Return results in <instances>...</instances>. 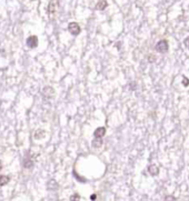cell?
<instances>
[{
  "label": "cell",
  "mask_w": 189,
  "mask_h": 201,
  "mask_svg": "<svg viewBox=\"0 0 189 201\" xmlns=\"http://www.w3.org/2000/svg\"><path fill=\"white\" fill-rule=\"evenodd\" d=\"M42 96H44L45 98H47V99H50L53 97V94H55V90L51 88V87H45L44 89H42Z\"/></svg>",
  "instance_id": "obj_5"
},
{
  "label": "cell",
  "mask_w": 189,
  "mask_h": 201,
  "mask_svg": "<svg viewBox=\"0 0 189 201\" xmlns=\"http://www.w3.org/2000/svg\"><path fill=\"white\" fill-rule=\"evenodd\" d=\"M165 200H176V198H175V197H169V196H167V197L165 198Z\"/></svg>",
  "instance_id": "obj_17"
},
{
  "label": "cell",
  "mask_w": 189,
  "mask_h": 201,
  "mask_svg": "<svg viewBox=\"0 0 189 201\" xmlns=\"http://www.w3.org/2000/svg\"><path fill=\"white\" fill-rule=\"evenodd\" d=\"M58 6H59L58 0H51L50 2H49V5H48V12H49V14H55L57 11Z\"/></svg>",
  "instance_id": "obj_4"
},
{
  "label": "cell",
  "mask_w": 189,
  "mask_h": 201,
  "mask_svg": "<svg viewBox=\"0 0 189 201\" xmlns=\"http://www.w3.org/2000/svg\"><path fill=\"white\" fill-rule=\"evenodd\" d=\"M10 181V177L9 176H0V186H6L8 182Z\"/></svg>",
  "instance_id": "obj_10"
},
{
  "label": "cell",
  "mask_w": 189,
  "mask_h": 201,
  "mask_svg": "<svg viewBox=\"0 0 189 201\" xmlns=\"http://www.w3.org/2000/svg\"><path fill=\"white\" fill-rule=\"evenodd\" d=\"M108 6V2L106 1V0H100L98 3H97V6H96V9L97 10H105L106 8Z\"/></svg>",
  "instance_id": "obj_8"
},
{
  "label": "cell",
  "mask_w": 189,
  "mask_h": 201,
  "mask_svg": "<svg viewBox=\"0 0 189 201\" xmlns=\"http://www.w3.org/2000/svg\"><path fill=\"white\" fill-rule=\"evenodd\" d=\"M105 133H106V128L105 127H99V128H97L94 130V138H102L105 136Z\"/></svg>",
  "instance_id": "obj_6"
},
{
  "label": "cell",
  "mask_w": 189,
  "mask_h": 201,
  "mask_svg": "<svg viewBox=\"0 0 189 201\" xmlns=\"http://www.w3.org/2000/svg\"><path fill=\"white\" fill-rule=\"evenodd\" d=\"M91 144H92L94 148H99V147H101L102 144V139L101 138H94V140H92V142H91Z\"/></svg>",
  "instance_id": "obj_9"
},
{
  "label": "cell",
  "mask_w": 189,
  "mask_h": 201,
  "mask_svg": "<svg viewBox=\"0 0 189 201\" xmlns=\"http://www.w3.org/2000/svg\"><path fill=\"white\" fill-rule=\"evenodd\" d=\"M68 30H69V32H70L73 36H78L80 34V31H81L80 26L77 22H70V23L68 25Z\"/></svg>",
  "instance_id": "obj_2"
},
{
  "label": "cell",
  "mask_w": 189,
  "mask_h": 201,
  "mask_svg": "<svg viewBox=\"0 0 189 201\" xmlns=\"http://www.w3.org/2000/svg\"><path fill=\"white\" fill-rule=\"evenodd\" d=\"M80 199V196L79 194H73L70 197V200H79Z\"/></svg>",
  "instance_id": "obj_16"
},
{
  "label": "cell",
  "mask_w": 189,
  "mask_h": 201,
  "mask_svg": "<svg viewBox=\"0 0 189 201\" xmlns=\"http://www.w3.org/2000/svg\"><path fill=\"white\" fill-rule=\"evenodd\" d=\"M156 51L157 52H159V53H166L168 51V48H169V46H168V41L166 39H162V40H159L157 44H156Z\"/></svg>",
  "instance_id": "obj_1"
},
{
  "label": "cell",
  "mask_w": 189,
  "mask_h": 201,
  "mask_svg": "<svg viewBox=\"0 0 189 201\" xmlns=\"http://www.w3.org/2000/svg\"><path fill=\"white\" fill-rule=\"evenodd\" d=\"M148 171L151 176H157L159 173V168L156 165H150L148 167Z\"/></svg>",
  "instance_id": "obj_7"
},
{
  "label": "cell",
  "mask_w": 189,
  "mask_h": 201,
  "mask_svg": "<svg viewBox=\"0 0 189 201\" xmlns=\"http://www.w3.org/2000/svg\"><path fill=\"white\" fill-rule=\"evenodd\" d=\"M45 137V131L44 130H37L36 133H35V138L36 139H41V138H44Z\"/></svg>",
  "instance_id": "obj_13"
},
{
  "label": "cell",
  "mask_w": 189,
  "mask_h": 201,
  "mask_svg": "<svg viewBox=\"0 0 189 201\" xmlns=\"http://www.w3.org/2000/svg\"><path fill=\"white\" fill-rule=\"evenodd\" d=\"M182 85H184L185 87L189 86V79L187 78V77H185V76L182 77Z\"/></svg>",
  "instance_id": "obj_14"
},
{
  "label": "cell",
  "mask_w": 189,
  "mask_h": 201,
  "mask_svg": "<svg viewBox=\"0 0 189 201\" xmlns=\"http://www.w3.org/2000/svg\"><path fill=\"white\" fill-rule=\"evenodd\" d=\"M184 44L186 46V48H187V49H189V37L185 38V40H184Z\"/></svg>",
  "instance_id": "obj_15"
},
{
  "label": "cell",
  "mask_w": 189,
  "mask_h": 201,
  "mask_svg": "<svg viewBox=\"0 0 189 201\" xmlns=\"http://www.w3.org/2000/svg\"><path fill=\"white\" fill-rule=\"evenodd\" d=\"M27 46L29 47L30 49H35L38 46V37L37 36H30L27 39Z\"/></svg>",
  "instance_id": "obj_3"
},
{
  "label": "cell",
  "mask_w": 189,
  "mask_h": 201,
  "mask_svg": "<svg viewBox=\"0 0 189 201\" xmlns=\"http://www.w3.org/2000/svg\"><path fill=\"white\" fill-rule=\"evenodd\" d=\"M1 169H2V162H1V160H0V171H1Z\"/></svg>",
  "instance_id": "obj_19"
},
{
  "label": "cell",
  "mask_w": 189,
  "mask_h": 201,
  "mask_svg": "<svg viewBox=\"0 0 189 201\" xmlns=\"http://www.w3.org/2000/svg\"><path fill=\"white\" fill-rule=\"evenodd\" d=\"M47 187H48V189H49V190H56V189L58 188V183H57L55 180H50V181L48 182Z\"/></svg>",
  "instance_id": "obj_11"
},
{
  "label": "cell",
  "mask_w": 189,
  "mask_h": 201,
  "mask_svg": "<svg viewBox=\"0 0 189 201\" xmlns=\"http://www.w3.org/2000/svg\"><path fill=\"white\" fill-rule=\"evenodd\" d=\"M91 200H96V194H92V196H91Z\"/></svg>",
  "instance_id": "obj_18"
},
{
  "label": "cell",
  "mask_w": 189,
  "mask_h": 201,
  "mask_svg": "<svg viewBox=\"0 0 189 201\" xmlns=\"http://www.w3.org/2000/svg\"><path fill=\"white\" fill-rule=\"evenodd\" d=\"M23 167L27 168V169L32 168V167H34V162H32V160L29 158H26L25 160H23Z\"/></svg>",
  "instance_id": "obj_12"
}]
</instances>
